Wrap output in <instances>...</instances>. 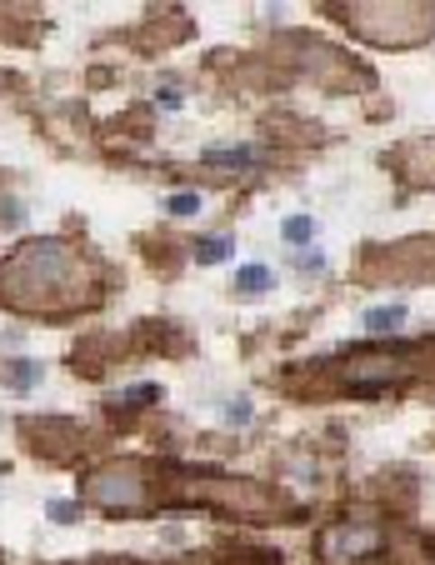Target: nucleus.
<instances>
[{
    "mask_svg": "<svg viewBox=\"0 0 435 565\" xmlns=\"http://www.w3.org/2000/svg\"><path fill=\"white\" fill-rule=\"evenodd\" d=\"M261 161L255 145H236V151H206V165H220V171H245V165Z\"/></svg>",
    "mask_w": 435,
    "mask_h": 565,
    "instance_id": "nucleus-5",
    "label": "nucleus"
},
{
    "mask_svg": "<svg viewBox=\"0 0 435 565\" xmlns=\"http://www.w3.org/2000/svg\"><path fill=\"white\" fill-rule=\"evenodd\" d=\"M86 281V265H80V255L66 245V240H35V245L15 250L11 261L0 265V295L11 301V295H21L15 305H51L55 301H70V285Z\"/></svg>",
    "mask_w": 435,
    "mask_h": 565,
    "instance_id": "nucleus-1",
    "label": "nucleus"
},
{
    "mask_svg": "<svg viewBox=\"0 0 435 565\" xmlns=\"http://www.w3.org/2000/svg\"><path fill=\"white\" fill-rule=\"evenodd\" d=\"M401 320H405V305H375V310H366V330H370V336H391Z\"/></svg>",
    "mask_w": 435,
    "mask_h": 565,
    "instance_id": "nucleus-6",
    "label": "nucleus"
},
{
    "mask_svg": "<svg viewBox=\"0 0 435 565\" xmlns=\"http://www.w3.org/2000/svg\"><path fill=\"white\" fill-rule=\"evenodd\" d=\"M405 370L411 366H405V356H395V350H360L346 366V381L356 385V391H375V385H391Z\"/></svg>",
    "mask_w": 435,
    "mask_h": 565,
    "instance_id": "nucleus-3",
    "label": "nucleus"
},
{
    "mask_svg": "<svg viewBox=\"0 0 435 565\" xmlns=\"http://www.w3.org/2000/svg\"><path fill=\"white\" fill-rule=\"evenodd\" d=\"M230 250H236V245H230L226 236H210V240H200V245H196V261L200 265H220V261H230Z\"/></svg>",
    "mask_w": 435,
    "mask_h": 565,
    "instance_id": "nucleus-7",
    "label": "nucleus"
},
{
    "mask_svg": "<svg viewBox=\"0 0 435 565\" xmlns=\"http://www.w3.org/2000/svg\"><path fill=\"white\" fill-rule=\"evenodd\" d=\"M90 496L100 500V505H110V511H135L145 500V486H141V470L131 466V460H120V466H106L90 476Z\"/></svg>",
    "mask_w": 435,
    "mask_h": 565,
    "instance_id": "nucleus-2",
    "label": "nucleus"
},
{
    "mask_svg": "<svg viewBox=\"0 0 435 565\" xmlns=\"http://www.w3.org/2000/svg\"><path fill=\"white\" fill-rule=\"evenodd\" d=\"M226 421H230V425H245V421H251V405H245V401H236V405L226 411Z\"/></svg>",
    "mask_w": 435,
    "mask_h": 565,
    "instance_id": "nucleus-13",
    "label": "nucleus"
},
{
    "mask_svg": "<svg viewBox=\"0 0 435 565\" xmlns=\"http://www.w3.org/2000/svg\"><path fill=\"white\" fill-rule=\"evenodd\" d=\"M320 551H326L330 565H350V560H360V555L381 551V531H375V525H336V531L320 535Z\"/></svg>",
    "mask_w": 435,
    "mask_h": 565,
    "instance_id": "nucleus-4",
    "label": "nucleus"
},
{
    "mask_svg": "<svg viewBox=\"0 0 435 565\" xmlns=\"http://www.w3.org/2000/svg\"><path fill=\"white\" fill-rule=\"evenodd\" d=\"M236 285L240 291H265V285H271V271H265V265H245V271L236 275Z\"/></svg>",
    "mask_w": 435,
    "mask_h": 565,
    "instance_id": "nucleus-8",
    "label": "nucleus"
},
{
    "mask_svg": "<svg viewBox=\"0 0 435 565\" xmlns=\"http://www.w3.org/2000/svg\"><path fill=\"white\" fill-rule=\"evenodd\" d=\"M171 216H200V196H190V190L171 196Z\"/></svg>",
    "mask_w": 435,
    "mask_h": 565,
    "instance_id": "nucleus-10",
    "label": "nucleus"
},
{
    "mask_svg": "<svg viewBox=\"0 0 435 565\" xmlns=\"http://www.w3.org/2000/svg\"><path fill=\"white\" fill-rule=\"evenodd\" d=\"M35 381H41V366H31V360H15V370H11V385H15V391H31Z\"/></svg>",
    "mask_w": 435,
    "mask_h": 565,
    "instance_id": "nucleus-9",
    "label": "nucleus"
},
{
    "mask_svg": "<svg viewBox=\"0 0 435 565\" xmlns=\"http://www.w3.org/2000/svg\"><path fill=\"white\" fill-rule=\"evenodd\" d=\"M281 230H285V240H310V230H316V226H310V216H291Z\"/></svg>",
    "mask_w": 435,
    "mask_h": 565,
    "instance_id": "nucleus-11",
    "label": "nucleus"
},
{
    "mask_svg": "<svg viewBox=\"0 0 435 565\" xmlns=\"http://www.w3.org/2000/svg\"><path fill=\"white\" fill-rule=\"evenodd\" d=\"M51 521H80V505H76V500H55Z\"/></svg>",
    "mask_w": 435,
    "mask_h": 565,
    "instance_id": "nucleus-12",
    "label": "nucleus"
}]
</instances>
